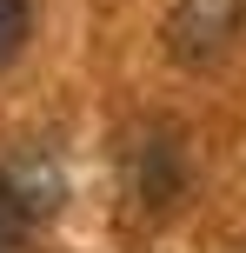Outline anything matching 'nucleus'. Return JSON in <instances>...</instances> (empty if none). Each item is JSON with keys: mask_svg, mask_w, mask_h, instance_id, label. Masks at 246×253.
<instances>
[{"mask_svg": "<svg viewBox=\"0 0 246 253\" xmlns=\"http://www.w3.org/2000/svg\"><path fill=\"white\" fill-rule=\"evenodd\" d=\"M27 27H34V0H0V67H13V53L27 47Z\"/></svg>", "mask_w": 246, "mask_h": 253, "instance_id": "obj_2", "label": "nucleus"}, {"mask_svg": "<svg viewBox=\"0 0 246 253\" xmlns=\"http://www.w3.org/2000/svg\"><path fill=\"white\" fill-rule=\"evenodd\" d=\"M240 20H246V0H173L167 53L180 67H207V60H220L240 40Z\"/></svg>", "mask_w": 246, "mask_h": 253, "instance_id": "obj_1", "label": "nucleus"}, {"mask_svg": "<svg viewBox=\"0 0 246 253\" xmlns=\"http://www.w3.org/2000/svg\"><path fill=\"white\" fill-rule=\"evenodd\" d=\"M20 227H27V200H20V187L0 173V253L20 247Z\"/></svg>", "mask_w": 246, "mask_h": 253, "instance_id": "obj_3", "label": "nucleus"}]
</instances>
